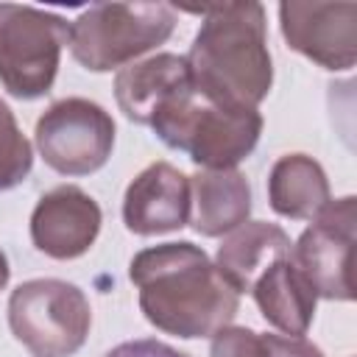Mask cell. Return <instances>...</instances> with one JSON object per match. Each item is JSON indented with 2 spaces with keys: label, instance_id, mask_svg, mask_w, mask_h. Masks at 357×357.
Wrapping results in <instances>:
<instances>
[{
  "label": "cell",
  "instance_id": "obj_1",
  "mask_svg": "<svg viewBox=\"0 0 357 357\" xmlns=\"http://www.w3.org/2000/svg\"><path fill=\"white\" fill-rule=\"evenodd\" d=\"M184 11L204 17L184 59L192 92L226 112H257L273 81L265 8L259 3H215Z\"/></svg>",
  "mask_w": 357,
  "mask_h": 357
},
{
  "label": "cell",
  "instance_id": "obj_2",
  "mask_svg": "<svg viewBox=\"0 0 357 357\" xmlns=\"http://www.w3.org/2000/svg\"><path fill=\"white\" fill-rule=\"evenodd\" d=\"M131 282L139 287L145 318L178 337H209L237 315L240 293L218 273L192 243H165L131 259Z\"/></svg>",
  "mask_w": 357,
  "mask_h": 357
},
{
  "label": "cell",
  "instance_id": "obj_3",
  "mask_svg": "<svg viewBox=\"0 0 357 357\" xmlns=\"http://www.w3.org/2000/svg\"><path fill=\"white\" fill-rule=\"evenodd\" d=\"M156 137L190 153V159L206 170H231L245 159L262 131L259 112H226L198 100L192 89L170 100L151 120Z\"/></svg>",
  "mask_w": 357,
  "mask_h": 357
},
{
  "label": "cell",
  "instance_id": "obj_4",
  "mask_svg": "<svg viewBox=\"0 0 357 357\" xmlns=\"http://www.w3.org/2000/svg\"><path fill=\"white\" fill-rule=\"evenodd\" d=\"M176 25L165 3H98L70 22V50L86 70L120 67L162 45Z\"/></svg>",
  "mask_w": 357,
  "mask_h": 357
},
{
  "label": "cell",
  "instance_id": "obj_5",
  "mask_svg": "<svg viewBox=\"0 0 357 357\" xmlns=\"http://www.w3.org/2000/svg\"><path fill=\"white\" fill-rule=\"evenodd\" d=\"M92 324L86 296L61 279H33L8 298V326L33 357H73Z\"/></svg>",
  "mask_w": 357,
  "mask_h": 357
},
{
  "label": "cell",
  "instance_id": "obj_6",
  "mask_svg": "<svg viewBox=\"0 0 357 357\" xmlns=\"http://www.w3.org/2000/svg\"><path fill=\"white\" fill-rule=\"evenodd\" d=\"M70 22L31 6L0 3V81L22 100L39 98L53 86Z\"/></svg>",
  "mask_w": 357,
  "mask_h": 357
},
{
  "label": "cell",
  "instance_id": "obj_7",
  "mask_svg": "<svg viewBox=\"0 0 357 357\" xmlns=\"http://www.w3.org/2000/svg\"><path fill=\"white\" fill-rule=\"evenodd\" d=\"M36 148L56 173H95L114 148V120L92 100H59L36 120Z\"/></svg>",
  "mask_w": 357,
  "mask_h": 357
},
{
  "label": "cell",
  "instance_id": "obj_8",
  "mask_svg": "<svg viewBox=\"0 0 357 357\" xmlns=\"http://www.w3.org/2000/svg\"><path fill=\"white\" fill-rule=\"evenodd\" d=\"M354 198L329 201L312 226L290 248V262L312 284L315 296L349 301L351 282V245H354Z\"/></svg>",
  "mask_w": 357,
  "mask_h": 357
},
{
  "label": "cell",
  "instance_id": "obj_9",
  "mask_svg": "<svg viewBox=\"0 0 357 357\" xmlns=\"http://www.w3.org/2000/svg\"><path fill=\"white\" fill-rule=\"evenodd\" d=\"M282 33L287 45L326 70H349L357 56L354 3H282Z\"/></svg>",
  "mask_w": 357,
  "mask_h": 357
},
{
  "label": "cell",
  "instance_id": "obj_10",
  "mask_svg": "<svg viewBox=\"0 0 357 357\" xmlns=\"http://www.w3.org/2000/svg\"><path fill=\"white\" fill-rule=\"evenodd\" d=\"M100 231V206L78 187H56L31 215L33 245L53 259H75Z\"/></svg>",
  "mask_w": 357,
  "mask_h": 357
},
{
  "label": "cell",
  "instance_id": "obj_11",
  "mask_svg": "<svg viewBox=\"0 0 357 357\" xmlns=\"http://www.w3.org/2000/svg\"><path fill=\"white\" fill-rule=\"evenodd\" d=\"M190 178L167 162L145 167L126 190L123 220L134 234H162L190 220Z\"/></svg>",
  "mask_w": 357,
  "mask_h": 357
},
{
  "label": "cell",
  "instance_id": "obj_12",
  "mask_svg": "<svg viewBox=\"0 0 357 357\" xmlns=\"http://www.w3.org/2000/svg\"><path fill=\"white\" fill-rule=\"evenodd\" d=\"M187 89H192L187 61L173 53H159L139 64H128L114 78V95L123 114L142 126H151L156 112Z\"/></svg>",
  "mask_w": 357,
  "mask_h": 357
},
{
  "label": "cell",
  "instance_id": "obj_13",
  "mask_svg": "<svg viewBox=\"0 0 357 357\" xmlns=\"http://www.w3.org/2000/svg\"><path fill=\"white\" fill-rule=\"evenodd\" d=\"M290 257V237L273 223H243L229 234L218 251V273L234 293H248L257 279L276 262Z\"/></svg>",
  "mask_w": 357,
  "mask_h": 357
},
{
  "label": "cell",
  "instance_id": "obj_14",
  "mask_svg": "<svg viewBox=\"0 0 357 357\" xmlns=\"http://www.w3.org/2000/svg\"><path fill=\"white\" fill-rule=\"evenodd\" d=\"M190 195L195 204L192 226L204 237H220L245 223L251 209V190L237 170H201L190 178Z\"/></svg>",
  "mask_w": 357,
  "mask_h": 357
},
{
  "label": "cell",
  "instance_id": "obj_15",
  "mask_svg": "<svg viewBox=\"0 0 357 357\" xmlns=\"http://www.w3.org/2000/svg\"><path fill=\"white\" fill-rule=\"evenodd\" d=\"M251 293L268 324H273L290 337H301L307 332L318 296L312 284L290 262V257L276 262L271 271H265L251 287Z\"/></svg>",
  "mask_w": 357,
  "mask_h": 357
},
{
  "label": "cell",
  "instance_id": "obj_16",
  "mask_svg": "<svg viewBox=\"0 0 357 357\" xmlns=\"http://www.w3.org/2000/svg\"><path fill=\"white\" fill-rule=\"evenodd\" d=\"M268 192L271 206L279 215L296 220H315L329 204V184L324 170L304 153H287L273 165Z\"/></svg>",
  "mask_w": 357,
  "mask_h": 357
},
{
  "label": "cell",
  "instance_id": "obj_17",
  "mask_svg": "<svg viewBox=\"0 0 357 357\" xmlns=\"http://www.w3.org/2000/svg\"><path fill=\"white\" fill-rule=\"evenodd\" d=\"M31 142L17 128L11 109L0 100V190H11L31 173Z\"/></svg>",
  "mask_w": 357,
  "mask_h": 357
},
{
  "label": "cell",
  "instance_id": "obj_18",
  "mask_svg": "<svg viewBox=\"0 0 357 357\" xmlns=\"http://www.w3.org/2000/svg\"><path fill=\"white\" fill-rule=\"evenodd\" d=\"M212 357H268L262 335L243 326H223L212 335Z\"/></svg>",
  "mask_w": 357,
  "mask_h": 357
},
{
  "label": "cell",
  "instance_id": "obj_19",
  "mask_svg": "<svg viewBox=\"0 0 357 357\" xmlns=\"http://www.w3.org/2000/svg\"><path fill=\"white\" fill-rule=\"evenodd\" d=\"M268 357H324L321 349L307 343L304 337H290V335H262Z\"/></svg>",
  "mask_w": 357,
  "mask_h": 357
},
{
  "label": "cell",
  "instance_id": "obj_20",
  "mask_svg": "<svg viewBox=\"0 0 357 357\" xmlns=\"http://www.w3.org/2000/svg\"><path fill=\"white\" fill-rule=\"evenodd\" d=\"M103 357H187L184 351L162 343V340H128V343H120L114 346L112 351H106Z\"/></svg>",
  "mask_w": 357,
  "mask_h": 357
},
{
  "label": "cell",
  "instance_id": "obj_21",
  "mask_svg": "<svg viewBox=\"0 0 357 357\" xmlns=\"http://www.w3.org/2000/svg\"><path fill=\"white\" fill-rule=\"evenodd\" d=\"M6 282H8V262H6V254L0 251V290L6 287Z\"/></svg>",
  "mask_w": 357,
  "mask_h": 357
}]
</instances>
